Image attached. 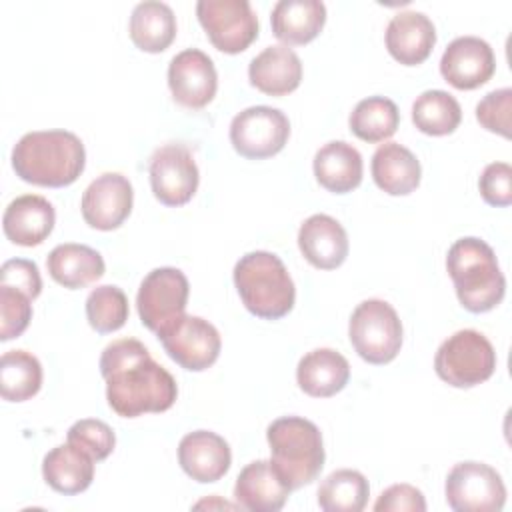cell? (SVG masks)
<instances>
[{
  "label": "cell",
  "mask_w": 512,
  "mask_h": 512,
  "mask_svg": "<svg viewBox=\"0 0 512 512\" xmlns=\"http://www.w3.org/2000/svg\"><path fill=\"white\" fill-rule=\"evenodd\" d=\"M100 374L106 380L108 406L122 418L166 412L178 396L174 376L136 338L110 342L100 356Z\"/></svg>",
  "instance_id": "cell-1"
},
{
  "label": "cell",
  "mask_w": 512,
  "mask_h": 512,
  "mask_svg": "<svg viewBox=\"0 0 512 512\" xmlns=\"http://www.w3.org/2000/svg\"><path fill=\"white\" fill-rule=\"evenodd\" d=\"M86 166L82 140L68 130H36L12 148V168L28 184L62 188L78 180Z\"/></svg>",
  "instance_id": "cell-2"
},
{
  "label": "cell",
  "mask_w": 512,
  "mask_h": 512,
  "mask_svg": "<svg viewBox=\"0 0 512 512\" xmlns=\"http://www.w3.org/2000/svg\"><path fill=\"white\" fill-rule=\"evenodd\" d=\"M446 270L460 304L474 314L496 308L506 294V278L490 244L464 236L448 248Z\"/></svg>",
  "instance_id": "cell-3"
},
{
  "label": "cell",
  "mask_w": 512,
  "mask_h": 512,
  "mask_svg": "<svg viewBox=\"0 0 512 512\" xmlns=\"http://www.w3.org/2000/svg\"><path fill=\"white\" fill-rule=\"evenodd\" d=\"M234 286L250 314L278 320L294 308L296 288L284 262L266 250L244 254L234 266Z\"/></svg>",
  "instance_id": "cell-4"
},
{
  "label": "cell",
  "mask_w": 512,
  "mask_h": 512,
  "mask_svg": "<svg viewBox=\"0 0 512 512\" xmlns=\"http://www.w3.org/2000/svg\"><path fill=\"white\" fill-rule=\"evenodd\" d=\"M270 462L288 484L298 490L312 484L324 466V442L320 428L300 416H282L266 430Z\"/></svg>",
  "instance_id": "cell-5"
},
{
  "label": "cell",
  "mask_w": 512,
  "mask_h": 512,
  "mask_svg": "<svg viewBox=\"0 0 512 512\" xmlns=\"http://www.w3.org/2000/svg\"><path fill=\"white\" fill-rule=\"evenodd\" d=\"M434 370L440 380L454 388H472L494 374L496 350L482 332L464 328L438 346Z\"/></svg>",
  "instance_id": "cell-6"
},
{
  "label": "cell",
  "mask_w": 512,
  "mask_h": 512,
  "mask_svg": "<svg viewBox=\"0 0 512 512\" xmlns=\"http://www.w3.org/2000/svg\"><path fill=\"white\" fill-rule=\"evenodd\" d=\"M402 322L386 300L360 302L348 322V338L356 354L368 364H388L402 348Z\"/></svg>",
  "instance_id": "cell-7"
},
{
  "label": "cell",
  "mask_w": 512,
  "mask_h": 512,
  "mask_svg": "<svg viewBox=\"0 0 512 512\" xmlns=\"http://www.w3.org/2000/svg\"><path fill=\"white\" fill-rule=\"evenodd\" d=\"M188 278L172 266L154 268L144 276L136 294V308L142 324L156 336L184 316L188 302Z\"/></svg>",
  "instance_id": "cell-8"
},
{
  "label": "cell",
  "mask_w": 512,
  "mask_h": 512,
  "mask_svg": "<svg viewBox=\"0 0 512 512\" xmlns=\"http://www.w3.org/2000/svg\"><path fill=\"white\" fill-rule=\"evenodd\" d=\"M444 492L448 506L456 512H498L506 502L502 476L476 460L454 464L446 476Z\"/></svg>",
  "instance_id": "cell-9"
},
{
  "label": "cell",
  "mask_w": 512,
  "mask_h": 512,
  "mask_svg": "<svg viewBox=\"0 0 512 512\" xmlns=\"http://www.w3.org/2000/svg\"><path fill=\"white\" fill-rule=\"evenodd\" d=\"M196 16L220 52H244L258 38V16L248 0H200Z\"/></svg>",
  "instance_id": "cell-10"
},
{
  "label": "cell",
  "mask_w": 512,
  "mask_h": 512,
  "mask_svg": "<svg viewBox=\"0 0 512 512\" xmlns=\"http://www.w3.org/2000/svg\"><path fill=\"white\" fill-rule=\"evenodd\" d=\"M290 136L286 114L272 106H250L230 122L234 150L250 160H264L278 154Z\"/></svg>",
  "instance_id": "cell-11"
},
{
  "label": "cell",
  "mask_w": 512,
  "mask_h": 512,
  "mask_svg": "<svg viewBox=\"0 0 512 512\" xmlns=\"http://www.w3.org/2000/svg\"><path fill=\"white\" fill-rule=\"evenodd\" d=\"M150 186L164 206H182L198 190L200 172L192 152L178 142L164 144L150 158Z\"/></svg>",
  "instance_id": "cell-12"
},
{
  "label": "cell",
  "mask_w": 512,
  "mask_h": 512,
  "mask_svg": "<svg viewBox=\"0 0 512 512\" xmlns=\"http://www.w3.org/2000/svg\"><path fill=\"white\" fill-rule=\"evenodd\" d=\"M166 354L184 370L202 372L210 368L222 348V340L214 324L200 316L184 314L170 328L158 334Z\"/></svg>",
  "instance_id": "cell-13"
},
{
  "label": "cell",
  "mask_w": 512,
  "mask_h": 512,
  "mask_svg": "<svg viewBox=\"0 0 512 512\" xmlns=\"http://www.w3.org/2000/svg\"><path fill=\"white\" fill-rule=\"evenodd\" d=\"M168 88L172 98L184 108H204L218 90V74L212 58L198 50L186 48L168 64Z\"/></svg>",
  "instance_id": "cell-14"
},
{
  "label": "cell",
  "mask_w": 512,
  "mask_h": 512,
  "mask_svg": "<svg viewBox=\"0 0 512 512\" xmlns=\"http://www.w3.org/2000/svg\"><path fill=\"white\" fill-rule=\"evenodd\" d=\"M132 202L130 180L118 172H104L84 190L80 210L88 226L108 232L122 226L132 212Z\"/></svg>",
  "instance_id": "cell-15"
},
{
  "label": "cell",
  "mask_w": 512,
  "mask_h": 512,
  "mask_svg": "<svg viewBox=\"0 0 512 512\" xmlns=\"http://www.w3.org/2000/svg\"><path fill=\"white\" fill-rule=\"evenodd\" d=\"M494 70V50L478 36L454 38L440 58V74L458 90H474L486 84Z\"/></svg>",
  "instance_id": "cell-16"
},
{
  "label": "cell",
  "mask_w": 512,
  "mask_h": 512,
  "mask_svg": "<svg viewBox=\"0 0 512 512\" xmlns=\"http://www.w3.org/2000/svg\"><path fill=\"white\" fill-rule=\"evenodd\" d=\"M178 462L192 480L208 484L220 480L230 470L232 452L220 434L194 430L180 440Z\"/></svg>",
  "instance_id": "cell-17"
},
{
  "label": "cell",
  "mask_w": 512,
  "mask_h": 512,
  "mask_svg": "<svg viewBox=\"0 0 512 512\" xmlns=\"http://www.w3.org/2000/svg\"><path fill=\"white\" fill-rule=\"evenodd\" d=\"M384 40L396 62L416 66L430 56L436 44V28L424 12L406 10L390 18Z\"/></svg>",
  "instance_id": "cell-18"
},
{
  "label": "cell",
  "mask_w": 512,
  "mask_h": 512,
  "mask_svg": "<svg viewBox=\"0 0 512 512\" xmlns=\"http://www.w3.org/2000/svg\"><path fill=\"white\" fill-rule=\"evenodd\" d=\"M298 248L314 268L334 270L348 256V236L336 218L312 214L300 224Z\"/></svg>",
  "instance_id": "cell-19"
},
{
  "label": "cell",
  "mask_w": 512,
  "mask_h": 512,
  "mask_svg": "<svg viewBox=\"0 0 512 512\" xmlns=\"http://www.w3.org/2000/svg\"><path fill=\"white\" fill-rule=\"evenodd\" d=\"M56 222L54 206L38 194H24L14 198L2 216L6 238L18 246L42 244Z\"/></svg>",
  "instance_id": "cell-20"
},
{
  "label": "cell",
  "mask_w": 512,
  "mask_h": 512,
  "mask_svg": "<svg viewBox=\"0 0 512 512\" xmlns=\"http://www.w3.org/2000/svg\"><path fill=\"white\" fill-rule=\"evenodd\" d=\"M292 490L280 478L270 460H254L242 468L234 484V498L240 508L252 512L280 510Z\"/></svg>",
  "instance_id": "cell-21"
},
{
  "label": "cell",
  "mask_w": 512,
  "mask_h": 512,
  "mask_svg": "<svg viewBox=\"0 0 512 512\" xmlns=\"http://www.w3.org/2000/svg\"><path fill=\"white\" fill-rule=\"evenodd\" d=\"M248 78L254 88L268 96H286L300 86L302 62L298 54L284 46H268L252 58Z\"/></svg>",
  "instance_id": "cell-22"
},
{
  "label": "cell",
  "mask_w": 512,
  "mask_h": 512,
  "mask_svg": "<svg viewBox=\"0 0 512 512\" xmlns=\"http://www.w3.org/2000/svg\"><path fill=\"white\" fill-rule=\"evenodd\" d=\"M350 378L348 360L332 348H314L304 354L296 366L300 390L312 398H330L338 394Z\"/></svg>",
  "instance_id": "cell-23"
},
{
  "label": "cell",
  "mask_w": 512,
  "mask_h": 512,
  "mask_svg": "<svg viewBox=\"0 0 512 512\" xmlns=\"http://www.w3.org/2000/svg\"><path fill=\"white\" fill-rule=\"evenodd\" d=\"M326 22V6L320 0H280L274 4L270 24L284 46L312 42Z\"/></svg>",
  "instance_id": "cell-24"
},
{
  "label": "cell",
  "mask_w": 512,
  "mask_h": 512,
  "mask_svg": "<svg viewBox=\"0 0 512 512\" xmlns=\"http://www.w3.org/2000/svg\"><path fill=\"white\" fill-rule=\"evenodd\" d=\"M372 178L390 196H406L420 184L422 168L418 158L398 142H386L372 154Z\"/></svg>",
  "instance_id": "cell-25"
},
{
  "label": "cell",
  "mask_w": 512,
  "mask_h": 512,
  "mask_svg": "<svg viewBox=\"0 0 512 512\" xmlns=\"http://www.w3.org/2000/svg\"><path fill=\"white\" fill-rule=\"evenodd\" d=\"M312 166L318 184L334 194L352 192L362 182V156L344 140H332L318 148Z\"/></svg>",
  "instance_id": "cell-26"
},
{
  "label": "cell",
  "mask_w": 512,
  "mask_h": 512,
  "mask_svg": "<svg viewBox=\"0 0 512 512\" xmlns=\"http://www.w3.org/2000/svg\"><path fill=\"white\" fill-rule=\"evenodd\" d=\"M48 274L64 288L78 290L104 276V258L86 244H58L46 258Z\"/></svg>",
  "instance_id": "cell-27"
},
{
  "label": "cell",
  "mask_w": 512,
  "mask_h": 512,
  "mask_svg": "<svg viewBox=\"0 0 512 512\" xmlns=\"http://www.w3.org/2000/svg\"><path fill=\"white\" fill-rule=\"evenodd\" d=\"M94 458L78 446L66 442L54 446L42 460L46 484L60 494H80L94 480Z\"/></svg>",
  "instance_id": "cell-28"
},
{
  "label": "cell",
  "mask_w": 512,
  "mask_h": 512,
  "mask_svg": "<svg viewBox=\"0 0 512 512\" xmlns=\"http://www.w3.org/2000/svg\"><path fill=\"white\" fill-rule=\"evenodd\" d=\"M128 32L136 48L158 54L164 52L176 38V16L168 4L144 0L134 6Z\"/></svg>",
  "instance_id": "cell-29"
},
{
  "label": "cell",
  "mask_w": 512,
  "mask_h": 512,
  "mask_svg": "<svg viewBox=\"0 0 512 512\" xmlns=\"http://www.w3.org/2000/svg\"><path fill=\"white\" fill-rule=\"evenodd\" d=\"M42 386V364L26 350H8L0 360V394L8 402H24Z\"/></svg>",
  "instance_id": "cell-30"
},
{
  "label": "cell",
  "mask_w": 512,
  "mask_h": 512,
  "mask_svg": "<svg viewBox=\"0 0 512 512\" xmlns=\"http://www.w3.org/2000/svg\"><path fill=\"white\" fill-rule=\"evenodd\" d=\"M348 124L356 138L376 144L388 140L396 132L400 112L394 100L386 96H368L354 106Z\"/></svg>",
  "instance_id": "cell-31"
},
{
  "label": "cell",
  "mask_w": 512,
  "mask_h": 512,
  "mask_svg": "<svg viewBox=\"0 0 512 512\" xmlns=\"http://www.w3.org/2000/svg\"><path fill=\"white\" fill-rule=\"evenodd\" d=\"M370 496L368 480L362 472L342 468L324 478L318 488V506L324 512H360Z\"/></svg>",
  "instance_id": "cell-32"
},
{
  "label": "cell",
  "mask_w": 512,
  "mask_h": 512,
  "mask_svg": "<svg viewBox=\"0 0 512 512\" xmlns=\"http://www.w3.org/2000/svg\"><path fill=\"white\" fill-rule=\"evenodd\" d=\"M462 120L458 100L444 90H424L412 104L414 126L428 136L452 134Z\"/></svg>",
  "instance_id": "cell-33"
},
{
  "label": "cell",
  "mask_w": 512,
  "mask_h": 512,
  "mask_svg": "<svg viewBox=\"0 0 512 512\" xmlns=\"http://www.w3.org/2000/svg\"><path fill=\"white\" fill-rule=\"evenodd\" d=\"M128 312V298L118 286H96L86 298V318L98 334L120 330L128 320Z\"/></svg>",
  "instance_id": "cell-34"
},
{
  "label": "cell",
  "mask_w": 512,
  "mask_h": 512,
  "mask_svg": "<svg viewBox=\"0 0 512 512\" xmlns=\"http://www.w3.org/2000/svg\"><path fill=\"white\" fill-rule=\"evenodd\" d=\"M66 442L90 454L96 462L108 458L116 446L114 430L96 418H82L68 428Z\"/></svg>",
  "instance_id": "cell-35"
},
{
  "label": "cell",
  "mask_w": 512,
  "mask_h": 512,
  "mask_svg": "<svg viewBox=\"0 0 512 512\" xmlns=\"http://www.w3.org/2000/svg\"><path fill=\"white\" fill-rule=\"evenodd\" d=\"M32 320V298L12 286L0 284V340L18 338Z\"/></svg>",
  "instance_id": "cell-36"
},
{
  "label": "cell",
  "mask_w": 512,
  "mask_h": 512,
  "mask_svg": "<svg viewBox=\"0 0 512 512\" xmlns=\"http://www.w3.org/2000/svg\"><path fill=\"white\" fill-rule=\"evenodd\" d=\"M510 114H512V90L500 88L488 92L476 104V120L488 132L510 138Z\"/></svg>",
  "instance_id": "cell-37"
},
{
  "label": "cell",
  "mask_w": 512,
  "mask_h": 512,
  "mask_svg": "<svg viewBox=\"0 0 512 512\" xmlns=\"http://www.w3.org/2000/svg\"><path fill=\"white\" fill-rule=\"evenodd\" d=\"M480 196L486 204L506 208L512 204V168L508 162L488 164L478 180Z\"/></svg>",
  "instance_id": "cell-38"
},
{
  "label": "cell",
  "mask_w": 512,
  "mask_h": 512,
  "mask_svg": "<svg viewBox=\"0 0 512 512\" xmlns=\"http://www.w3.org/2000/svg\"><path fill=\"white\" fill-rule=\"evenodd\" d=\"M0 284L12 286L24 294H28L32 300L40 296L42 292V278L36 262L26 258H12L6 260L0 268Z\"/></svg>",
  "instance_id": "cell-39"
},
{
  "label": "cell",
  "mask_w": 512,
  "mask_h": 512,
  "mask_svg": "<svg viewBox=\"0 0 512 512\" xmlns=\"http://www.w3.org/2000/svg\"><path fill=\"white\" fill-rule=\"evenodd\" d=\"M376 512H424V494L412 484H392L388 486L374 504Z\"/></svg>",
  "instance_id": "cell-40"
}]
</instances>
